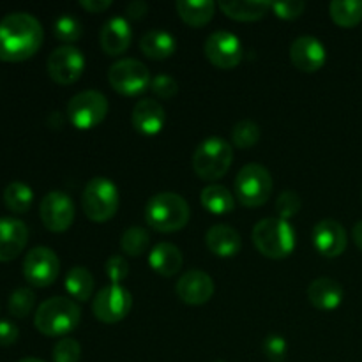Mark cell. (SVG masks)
Returning a JSON list of instances; mask_svg holds the SVG:
<instances>
[{
    "mask_svg": "<svg viewBox=\"0 0 362 362\" xmlns=\"http://www.w3.org/2000/svg\"><path fill=\"white\" fill-rule=\"evenodd\" d=\"M352 239H354V243H356V246L362 251V219H361V221H357L356 225H354Z\"/></svg>",
    "mask_w": 362,
    "mask_h": 362,
    "instance_id": "44",
    "label": "cell"
},
{
    "mask_svg": "<svg viewBox=\"0 0 362 362\" xmlns=\"http://www.w3.org/2000/svg\"><path fill=\"white\" fill-rule=\"evenodd\" d=\"M60 260L53 250L37 246L28 251L23 258V276L32 286L46 288L59 278Z\"/></svg>",
    "mask_w": 362,
    "mask_h": 362,
    "instance_id": "11",
    "label": "cell"
},
{
    "mask_svg": "<svg viewBox=\"0 0 362 362\" xmlns=\"http://www.w3.org/2000/svg\"><path fill=\"white\" fill-rule=\"evenodd\" d=\"M110 6H112V0H81L80 2V7H83L90 14L105 13Z\"/></svg>",
    "mask_w": 362,
    "mask_h": 362,
    "instance_id": "43",
    "label": "cell"
},
{
    "mask_svg": "<svg viewBox=\"0 0 362 362\" xmlns=\"http://www.w3.org/2000/svg\"><path fill=\"white\" fill-rule=\"evenodd\" d=\"M306 293L311 306L318 311L338 310L345 297L343 286L332 278H317L310 283Z\"/></svg>",
    "mask_w": 362,
    "mask_h": 362,
    "instance_id": "21",
    "label": "cell"
},
{
    "mask_svg": "<svg viewBox=\"0 0 362 362\" xmlns=\"http://www.w3.org/2000/svg\"><path fill=\"white\" fill-rule=\"evenodd\" d=\"M313 246L322 257L336 258L345 253L349 246V235L345 226L336 219H322L313 226L311 232Z\"/></svg>",
    "mask_w": 362,
    "mask_h": 362,
    "instance_id": "15",
    "label": "cell"
},
{
    "mask_svg": "<svg viewBox=\"0 0 362 362\" xmlns=\"http://www.w3.org/2000/svg\"><path fill=\"white\" fill-rule=\"evenodd\" d=\"M177 297L189 306H202L214 296V279L200 269L186 271L175 285Z\"/></svg>",
    "mask_w": 362,
    "mask_h": 362,
    "instance_id": "16",
    "label": "cell"
},
{
    "mask_svg": "<svg viewBox=\"0 0 362 362\" xmlns=\"http://www.w3.org/2000/svg\"><path fill=\"white\" fill-rule=\"evenodd\" d=\"M119 205L120 194L113 180L106 177H94L85 184L81 193V207L90 221H110L119 211Z\"/></svg>",
    "mask_w": 362,
    "mask_h": 362,
    "instance_id": "6",
    "label": "cell"
},
{
    "mask_svg": "<svg viewBox=\"0 0 362 362\" xmlns=\"http://www.w3.org/2000/svg\"><path fill=\"white\" fill-rule=\"evenodd\" d=\"M205 57L218 69H233L243 60V42L230 30H216L204 46Z\"/></svg>",
    "mask_w": 362,
    "mask_h": 362,
    "instance_id": "13",
    "label": "cell"
},
{
    "mask_svg": "<svg viewBox=\"0 0 362 362\" xmlns=\"http://www.w3.org/2000/svg\"><path fill=\"white\" fill-rule=\"evenodd\" d=\"M81 322V310L76 300L69 297H49L34 315V325L41 334L52 338H66L78 329Z\"/></svg>",
    "mask_w": 362,
    "mask_h": 362,
    "instance_id": "2",
    "label": "cell"
},
{
    "mask_svg": "<svg viewBox=\"0 0 362 362\" xmlns=\"http://www.w3.org/2000/svg\"><path fill=\"white\" fill-rule=\"evenodd\" d=\"M260 126L253 120H240L232 129V141L239 148H250L260 141Z\"/></svg>",
    "mask_w": 362,
    "mask_h": 362,
    "instance_id": "33",
    "label": "cell"
},
{
    "mask_svg": "<svg viewBox=\"0 0 362 362\" xmlns=\"http://www.w3.org/2000/svg\"><path fill=\"white\" fill-rule=\"evenodd\" d=\"M18 362H45V361L35 359V357H25V359H21V361H18Z\"/></svg>",
    "mask_w": 362,
    "mask_h": 362,
    "instance_id": "45",
    "label": "cell"
},
{
    "mask_svg": "<svg viewBox=\"0 0 362 362\" xmlns=\"http://www.w3.org/2000/svg\"><path fill=\"white\" fill-rule=\"evenodd\" d=\"M4 204L14 214H25L34 204V191L27 182L13 180L4 189Z\"/></svg>",
    "mask_w": 362,
    "mask_h": 362,
    "instance_id": "29",
    "label": "cell"
},
{
    "mask_svg": "<svg viewBox=\"0 0 362 362\" xmlns=\"http://www.w3.org/2000/svg\"><path fill=\"white\" fill-rule=\"evenodd\" d=\"M175 7L180 20L197 28L205 27L216 13V4L212 0H179Z\"/></svg>",
    "mask_w": 362,
    "mask_h": 362,
    "instance_id": "27",
    "label": "cell"
},
{
    "mask_svg": "<svg viewBox=\"0 0 362 362\" xmlns=\"http://www.w3.org/2000/svg\"><path fill=\"white\" fill-rule=\"evenodd\" d=\"M45 39L42 25L34 14L16 11L0 20V60L23 62L39 52Z\"/></svg>",
    "mask_w": 362,
    "mask_h": 362,
    "instance_id": "1",
    "label": "cell"
},
{
    "mask_svg": "<svg viewBox=\"0 0 362 362\" xmlns=\"http://www.w3.org/2000/svg\"><path fill=\"white\" fill-rule=\"evenodd\" d=\"M329 14L339 27H356L362 21V0H332Z\"/></svg>",
    "mask_w": 362,
    "mask_h": 362,
    "instance_id": "30",
    "label": "cell"
},
{
    "mask_svg": "<svg viewBox=\"0 0 362 362\" xmlns=\"http://www.w3.org/2000/svg\"><path fill=\"white\" fill-rule=\"evenodd\" d=\"M140 49L151 60H166L175 53L177 41L170 32L154 28L140 37Z\"/></svg>",
    "mask_w": 362,
    "mask_h": 362,
    "instance_id": "24",
    "label": "cell"
},
{
    "mask_svg": "<svg viewBox=\"0 0 362 362\" xmlns=\"http://www.w3.org/2000/svg\"><path fill=\"white\" fill-rule=\"evenodd\" d=\"M148 13V4L144 0H133L126 6V20H141Z\"/></svg>",
    "mask_w": 362,
    "mask_h": 362,
    "instance_id": "42",
    "label": "cell"
},
{
    "mask_svg": "<svg viewBox=\"0 0 362 362\" xmlns=\"http://www.w3.org/2000/svg\"><path fill=\"white\" fill-rule=\"evenodd\" d=\"M108 81L115 92L127 98H136L151 88L152 76L148 67L136 59H120L108 69Z\"/></svg>",
    "mask_w": 362,
    "mask_h": 362,
    "instance_id": "8",
    "label": "cell"
},
{
    "mask_svg": "<svg viewBox=\"0 0 362 362\" xmlns=\"http://www.w3.org/2000/svg\"><path fill=\"white\" fill-rule=\"evenodd\" d=\"M218 7L232 20L258 21L271 9V2H264V0H223L218 4Z\"/></svg>",
    "mask_w": 362,
    "mask_h": 362,
    "instance_id": "25",
    "label": "cell"
},
{
    "mask_svg": "<svg viewBox=\"0 0 362 362\" xmlns=\"http://www.w3.org/2000/svg\"><path fill=\"white\" fill-rule=\"evenodd\" d=\"M303 207V200H300L299 194L296 191H283L281 194L276 200V212H278V218L290 221L293 216H297Z\"/></svg>",
    "mask_w": 362,
    "mask_h": 362,
    "instance_id": "35",
    "label": "cell"
},
{
    "mask_svg": "<svg viewBox=\"0 0 362 362\" xmlns=\"http://www.w3.org/2000/svg\"><path fill=\"white\" fill-rule=\"evenodd\" d=\"M218 362H225V361H218Z\"/></svg>",
    "mask_w": 362,
    "mask_h": 362,
    "instance_id": "46",
    "label": "cell"
},
{
    "mask_svg": "<svg viewBox=\"0 0 362 362\" xmlns=\"http://www.w3.org/2000/svg\"><path fill=\"white\" fill-rule=\"evenodd\" d=\"M49 78L59 85H73L85 71V55L73 45H62L53 49L46 62Z\"/></svg>",
    "mask_w": 362,
    "mask_h": 362,
    "instance_id": "12",
    "label": "cell"
},
{
    "mask_svg": "<svg viewBox=\"0 0 362 362\" xmlns=\"http://www.w3.org/2000/svg\"><path fill=\"white\" fill-rule=\"evenodd\" d=\"M131 122L138 133L154 136L163 131L166 124V112L156 99H140L131 113Z\"/></svg>",
    "mask_w": 362,
    "mask_h": 362,
    "instance_id": "20",
    "label": "cell"
},
{
    "mask_svg": "<svg viewBox=\"0 0 362 362\" xmlns=\"http://www.w3.org/2000/svg\"><path fill=\"white\" fill-rule=\"evenodd\" d=\"M233 163V148L219 136H209L198 144L193 154V170L202 180H219Z\"/></svg>",
    "mask_w": 362,
    "mask_h": 362,
    "instance_id": "5",
    "label": "cell"
},
{
    "mask_svg": "<svg viewBox=\"0 0 362 362\" xmlns=\"http://www.w3.org/2000/svg\"><path fill=\"white\" fill-rule=\"evenodd\" d=\"M105 272L112 285H120L129 274V264L124 255H112L105 264Z\"/></svg>",
    "mask_w": 362,
    "mask_h": 362,
    "instance_id": "37",
    "label": "cell"
},
{
    "mask_svg": "<svg viewBox=\"0 0 362 362\" xmlns=\"http://www.w3.org/2000/svg\"><path fill=\"white\" fill-rule=\"evenodd\" d=\"M205 244L209 251L219 258H233L243 247L240 233L230 225H214L205 233Z\"/></svg>",
    "mask_w": 362,
    "mask_h": 362,
    "instance_id": "22",
    "label": "cell"
},
{
    "mask_svg": "<svg viewBox=\"0 0 362 362\" xmlns=\"http://www.w3.org/2000/svg\"><path fill=\"white\" fill-rule=\"evenodd\" d=\"M67 293L73 297V300L78 303H85L92 297L94 293V276L88 271L87 267H81V265H74L73 269H69V272L66 274V281H64Z\"/></svg>",
    "mask_w": 362,
    "mask_h": 362,
    "instance_id": "28",
    "label": "cell"
},
{
    "mask_svg": "<svg viewBox=\"0 0 362 362\" xmlns=\"http://www.w3.org/2000/svg\"><path fill=\"white\" fill-rule=\"evenodd\" d=\"M53 34L64 45H73L83 34V25L73 14H62L53 23Z\"/></svg>",
    "mask_w": 362,
    "mask_h": 362,
    "instance_id": "32",
    "label": "cell"
},
{
    "mask_svg": "<svg viewBox=\"0 0 362 362\" xmlns=\"http://www.w3.org/2000/svg\"><path fill=\"white\" fill-rule=\"evenodd\" d=\"M28 228L16 218H0V262H11L23 253Z\"/></svg>",
    "mask_w": 362,
    "mask_h": 362,
    "instance_id": "19",
    "label": "cell"
},
{
    "mask_svg": "<svg viewBox=\"0 0 362 362\" xmlns=\"http://www.w3.org/2000/svg\"><path fill=\"white\" fill-rule=\"evenodd\" d=\"M108 99L99 90H83L67 103V119L76 129L87 131L99 126L108 115Z\"/></svg>",
    "mask_w": 362,
    "mask_h": 362,
    "instance_id": "9",
    "label": "cell"
},
{
    "mask_svg": "<svg viewBox=\"0 0 362 362\" xmlns=\"http://www.w3.org/2000/svg\"><path fill=\"white\" fill-rule=\"evenodd\" d=\"M151 90L159 99H173L179 92V81L170 74H158L152 78Z\"/></svg>",
    "mask_w": 362,
    "mask_h": 362,
    "instance_id": "38",
    "label": "cell"
},
{
    "mask_svg": "<svg viewBox=\"0 0 362 362\" xmlns=\"http://www.w3.org/2000/svg\"><path fill=\"white\" fill-rule=\"evenodd\" d=\"M35 304V293L30 288H16L9 297V313L16 318H25L30 315Z\"/></svg>",
    "mask_w": 362,
    "mask_h": 362,
    "instance_id": "34",
    "label": "cell"
},
{
    "mask_svg": "<svg viewBox=\"0 0 362 362\" xmlns=\"http://www.w3.org/2000/svg\"><path fill=\"white\" fill-rule=\"evenodd\" d=\"M191 209L186 198L172 191H163L148 198L145 205V221L159 233H173L189 223Z\"/></svg>",
    "mask_w": 362,
    "mask_h": 362,
    "instance_id": "3",
    "label": "cell"
},
{
    "mask_svg": "<svg viewBox=\"0 0 362 362\" xmlns=\"http://www.w3.org/2000/svg\"><path fill=\"white\" fill-rule=\"evenodd\" d=\"M151 244V233L144 226H129L120 237V250L127 257H140Z\"/></svg>",
    "mask_w": 362,
    "mask_h": 362,
    "instance_id": "31",
    "label": "cell"
},
{
    "mask_svg": "<svg viewBox=\"0 0 362 362\" xmlns=\"http://www.w3.org/2000/svg\"><path fill=\"white\" fill-rule=\"evenodd\" d=\"M18 331L16 325L9 320H0V346H11L18 341Z\"/></svg>",
    "mask_w": 362,
    "mask_h": 362,
    "instance_id": "41",
    "label": "cell"
},
{
    "mask_svg": "<svg viewBox=\"0 0 362 362\" xmlns=\"http://www.w3.org/2000/svg\"><path fill=\"white\" fill-rule=\"evenodd\" d=\"M264 354L269 361L281 362L288 354V343L283 336L271 334L264 339Z\"/></svg>",
    "mask_w": 362,
    "mask_h": 362,
    "instance_id": "40",
    "label": "cell"
},
{
    "mask_svg": "<svg viewBox=\"0 0 362 362\" xmlns=\"http://www.w3.org/2000/svg\"><path fill=\"white\" fill-rule=\"evenodd\" d=\"M133 308V296L122 285H106L92 300V313L103 324H117L129 315Z\"/></svg>",
    "mask_w": 362,
    "mask_h": 362,
    "instance_id": "10",
    "label": "cell"
},
{
    "mask_svg": "<svg viewBox=\"0 0 362 362\" xmlns=\"http://www.w3.org/2000/svg\"><path fill=\"white\" fill-rule=\"evenodd\" d=\"M99 42L106 55H122L133 42V28H131L129 20L124 16H113L106 20L99 32Z\"/></svg>",
    "mask_w": 362,
    "mask_h": 362,
    "instance_id": "18",
    "label": "cell"
},
{
    "mask_svg": "<svg viewBox=\"0 0 362 362\" xmlns=\"http://www.w3.org/2000/svg\"><path fill=\"white\" fill-rule=\"evenodd\" d=\"M200 202L205 211L216 216H225L235 209V194L221 184H209L202 189Z\"/></svg>",
    "mask_w": 362,
    "mask_h": 362,
    "instance_id": "26",
    "label": "cell"
},
{
    "mask_svg": "<svg viewBox=\"0 0 362 362\" xmlns=\"http://www.w3.org/2000/svg\"><path fill=\"white\" fill-rule=\"evenodd\" d=\"M271 9L281 20H297L306 9V4L303 0H279V2H271Z\"/></svg>",
    "mask_w": 362,
    "mask_h": 362,
    "instance_id": "39",
    "label": "cell"
},
{
    "mask_svg": "<svg viewBox=\"0 0 362 362\" xmlns=\"http://www.w3.org/2000/svg\"><path fill=\"white\" fill-rule=\"evenodd\" d=\"M251 239L258 253L272 260L290 257L297 244L296 230L281 218L260 219L251 232Z\"/></svg>",
    "mask_w": 362,
    "mask_h": 362,
    "instance_id": "4",
    "label": "cell"
},
{
    "mask_svg": "<svg viewBox=\"0 0 362 362\" xmlns=\"http://www.w3.org/2000/svg\"><path fill=\"white\" fill-rule=\"evenodd\" d=\"M290 60L303 73H317L327 60V49L320 39L313 35H300L290 45Z\"/></svg>",
    "mask_w": 362,
    "mask_h": 362,
    "instance_id": "17",
    "label": "cell"
},
{
    "mask_svg": "<svg viewBox=\"0 0 362 362\" xmlns=\"http://www.w3.org/2000/svg\"><path fill=\"white\" fill-rule=\"evenodd\" d=\"M81 357V346L76 339L60 338L53 346V362H78Z\"/></svg>",
    "mask_w": 362,
    "mask_h": 362,
    "instance_id": "36",
    "label": "cell"
},
{
    "mask_svg": "<svg viewBox=\"0 0 362 362\" xmlns=\"http://www.w3.org/2000/svg\"><path fill=\"white\" fill-rule=\"evenodd\" d=\"M272 186V175L264 165H244L235 177V200L244 207H262L271 198Z\"/></svg>",
    "mask_w": 362,
    "mask_h": 362,
    "instance_id": "7",
    "label": "cell"
},
{
    "mask_svg": "<svg viewBox=\"0 0 362 362\" xmlns=\"http://www.w3.org/2000/svg\"><path fill=\"white\" fill-rule=\"evenodd\" d=\"M74 214H76V209H74L73 200L69 194L62 191H49L39 205L42 225L53 233H62L69 230L74 221Z\"/></svg>",
    "mask_w": 362,
    "mask_h": 362,
    "instance_id": "14",
    "label": "cell"
},
{
    "mask_svg": "<svg viewBox=\"0 0 362 362\" xmlns=\"http://www.w3.org/2000/svg\"><path fill=\"white\" fill-rule=\"evenodd\" d=\"M182 251L172 243H158L148 253V265L154 272L165 278H172L182 269Z\"/></svg>",
    "mask_w": 362,
    "mask_h": 362,
    "instance_id": "23",
    "label": "cell"
}]
</instances>
